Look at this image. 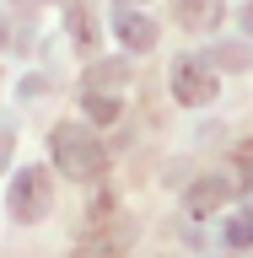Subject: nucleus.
Instances as JSON below:
<instances>
[{"mask_svg": "<svg viewBox=\"0 0 253 258\" xmlns=\"http://www.w3.org/2000/svg\"><path fill=\"white\" fill-rule=\"evenodd\" d=\"M48 151H54V167H60L65 177H76V183H92V177H103V167H108V145L97 140L86 124H60L48 135Z\"/></svg>", "mask_w": 253, "mask_h": 258, "instance_id": "f257e3e1", "label": "nucleus"}, {"mask_svg": "<svg viewBox=\"0 0 253 258\" xmlns=\"http://www.w3.org/2000/svg\"><path fill=\"white\" fill-rule=\"evenodd\" d=\"M6 210H11L22 226L43 221L48 210H54V183H48L43 167H22V172L11 177V194H6Z\"/></svg>", "mask_w": 253, "mask_h": 258, "instance_id": "f03ea898", "label": "nucleus"}, {"mask_svg": "<svg viewBox=\"0 0 253 258\" xmlns=\"http://www.w3.org/2000/svg\"><path fill=\"white\" fill-rule=\"evenodd\" d=\"M216 92H221V81H216L210 59H199V54H178L173 59V97L183 108H205V102H216Z\"/></svg>", "mask_w": 253, "mask_h": 258, "instance_id": "7ed1b4c3", "label": "nucleus"}, {"mask_svg": "<svg viewBox=\"0 0 253 258\" xmlns=\"http://www.w3.org/2000/svg\"><path fill=\"white\" fill-rule=\"evenodd\" d=\"M129 242H135V221L119 215V221H103L97 231L81 237V258H124Z\"/></svg>", "mask_w": 253, "mask_h": 258, "instance_id": "20e7f679", "label": "nucleus"}, {"mask_svg": "<svg viewBox=\"0 0 253 258\" xmlns=\"http://www.w3.org/2000/svg\"><path fill=\"white\" fill-rule=\"evenodd\" d=\"M237 194V177H221V172H205L199 183H189V194H183V205H189V215H216V210L226 205Z\"/></svg>", "mask_w": 253, "mask_h": 258, "instance_id": "39448f33", "label": "nucleus"}, {"mask_svg": "<svg viewBox=\"0 0 253 258\" xmlns=\"http://www.w3.org/2000/svg\"><path fill=\"white\" fill-rule=\"evenodd\" d=\"M113 32H119V43L124 48H135V54H140V48H157V22H151V16H140V11H113Z\"/></svg>", "mask_w": 253, "mask_h": 258, "instance_id": "423d86ee", "label": "nucleus"}, {"mask_svg": "<svg viewBox=\"0 0 253 258\" xmlns=\"http://www.w3.org/2000/svg\"><path fill=\"white\" fill-rule=\"evenodd\" d=\"M129 81V64L124 59H92L86 76H81V92H119Z\"/></svg>", "mask_w": 253, "mask_h": 258, "instance_id": "0eeeda50", "label": "nucleus"}, {"mask_svg": "<svg viewBox=\"0 0 253 258\" xmlns=\"http://www.w3.org/2000/svg\"><path fill=\"white\" fill-rule=\"evenodd\" d=\"M178 22L189 32H210L221 22V0H178Z\"/></svg>", "mask_w": 253, "mask_h": 258, "instance_id": "6e6552de", "label": "nucleus"}, {"mask_svg": "<svg viewBox=\"0 0 253 258\" xmlns=\"http://www.w3.org/2000/svg\"><path fill=\"white\" fill-rule=\"evenodd\" d=\"M65 27H70V38H76L81 54H92L97 32H92V6H86V0H70V11H65Z\"/></svg>", "mask_w": 253, "mask_h": 258, "instance_id": "1a4fd4ad", "label": "nucleus"}, {"mask_svg": "<svg viewBox=\"0 0 253 258\" xmlns=\"http://www.w3.org/2000/svg\"><path fill=\"white\" fill-rule=\"evenodd\" d=\"M81 108H86L92 124H119L124 102H119V92H81Z\"/></svg>", "mask_w": 253, "mask_h": 258, "instance_id": "9d476101", "label": "nucleus"}, {"mask_svg": "<svg viewBox=\"0 0 253 258\" xmlns=\"http://www.w3.org/2000/svg\"><path fill=\"white\" fill-rule=\"evenodd\" d=\"M205 59L216 64V70H248V64H253V54H248L242 43H216V48L205 54Z\"/></svg>", "mask_w": 253, "mask_h": 258, "instance_id": "9b49d317", "label": "nucleus"}, {"mask_svg": "<svg viewBox=\"0 0 253 258\" xmlns=\"http://www.w3.org/2000/svg\"><path fill=\"white\" fill-rule=\"evenodd\" d=\"M226 247H237V253H242V247H253V215H248V221L237 215V221L226 226Z\"/></svg>", "mask_w": 253, "mask_h": 258, "instance_id": "f8f14e48", "label": "nucleus"}, {"mask_svg": "<svg viewBox=\"0 0 253 258\" xmlns=\"http://www.w3.org/2000/svg\"><path fill=\"white\" fill-rule=\"evenodd\" d=\"M237 188L253 194V151H248V156H237Z\"/></svg>", "mask_w": 253, "mask_h": 258, "instance_id": "ddd939ff", "label": "nucleus"}, {"mask_svg": "<svg viewBox=\"0 0 253 258\" xmlns=\"http://www.w3.org/2000/svg\"><path fill=\"white\" fill-rule=\"evenodd\" d=\"M16 92H22V102H27V97H43V76H27Z\"/></svg>", "mask_w": 253, "mask_h": 258, "instance_id": "4468645a", "label": "nucleus"}, {"mask_svg": "<svg viewBox=\"0 0 253 258\" xmlns=\"http://www.w3.org/2000/svg\"><path fill=\"white\" fill-rule=\"evenodd\" d=\"M11 145H16L11 129H0V172H6V161H11Z\"/></svg>", "mask_w": 253, "mask_h": 258, "instance_id": "2eb2a0df", "label": "nucleus"}, {"mask_svg": "<svg viewBox=\"0 0 253 258\" xmlns=\"http://www.w3.org/2000/svg\"><path fill=\"white\" fill-rule=\"evenodd\" d=\"M242 32L253 38V0H242Z\"/></svg>", "mask_w": 253, "mask_h": 258, "instance_id": "dca6fc26", "label": "nucleus"}, {"mask_svg": "<svg viewBox=\"0 0 253 258\" xmlns=\"http://www.w3.org/2000/svg\"><path fill=\"white\" fill-rule=\"evenodd\" d=\"M0 48H6V22H0Z\"/></svg>", "mask_w": 253, "mask_h": 258, "instance_id": "f3484780", "label": "nucleus"}, {"mask_svg": "<svg viewBox=\"0 0 253 258\" xmlns=\"http://www.w3.org/2000/svg\"><path fill=\"white\" fill-rule=\"evenodd\" d=\"M22 6H38V0H22Z\"/></svg>", "mask_w": 253, "mask_h": 258, "instance_id": "a211bd4d", "label": "nucleus"}, {"mask_svg": "<svg viewBox=\"0 0 253 258\" xmlns=\"http://www.w3.org/2000/svg\"><path fill=\"white\" fill-rule=\"evenodd\" d=\"M124 6H135V0H124Z\"/></svg>", "mask_w": 253, "mask_h": 258, "instance_id": "6ab92c4d", "label": "nucleus"}]
</instances>
